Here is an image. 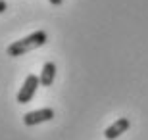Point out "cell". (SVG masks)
<instances>
[{
	"instance_id": "obj_3",
	"label": "cell",
	"mask_w": 148,
	"mask_h": 140,
	"mask_svg": "<svg viewBox=\"0 0 148 140\" xmlns=\"http://www.w3.org/2000/svg\"><path fill=\"white\" fill-rule=\"evenodd\" d=\"M54 119V109L52 108H42L37 109V111H29L23 115V125L25 127H33L38 123H46V121H52Z\"/></svg>"
},
{
	"instance_id": "obj_1",
	"label": "cell",
	"mask_w": 148,
	"mask_h": 140,
	"mask_svg": "<svg viewBox=\"0 0 148 140\" xmlns=\"http://www.w3.org/2000/svg\"><path fill=\"white\" fill-rule=\"evenodd\" d=\"M46 40H48V35L44 31H35L31 35H27L25 38H19L16 42H12L6 48V54L10 58H17V56H23L25 52H31V50L38 48V46H44Z\"/></svg>"
},
{
	"instance_id": "obj_4",
	"label": "cell",
	"mask_w": 148,
	"mask_h": 140,
	"mask_svg": "<svg viewBox=\"0 0 148 140\" xmlns=\"http://www.w3.org/2000/svg\"><path fill=\"white\" fill-rule=\"evenodd\" d=\"M129 127H131V121H129L127 117H119L117 121H114V123H112L110 127L104 130L106 140H115L117 136H121L123 132H127V130H129Z\"/></svg>"
},
{
	"instance_id": "obj_6",
	"label": "cell",
	"mask_w": 148,
	"mask_h": 140,
	"mask_svg": "<svg viewBox=\"0 0 148 140\" xmlns=\"http://www.w3.org/2000/svg\"><path fill=\"white\" fill-rule=\"evenodd\" d=\"M8 10V4H6V0H0V14H4Z\"/></svg>"
},
{
	"instance_id": "obj_7",
	"label": "cell",
	"mask_w": 148,
	"mask_h": 140,
	"mask_svg": "<svg viewBox=\"0 0 148 140\" xmlns=\"http://www.w3.org/2000/svg\"><path fill=\"white\" fill-rule=\"evenodd\" d=\"M48 2H50V4H52V6H60L62 2H64V0H48Z\"/></svg>"
},
{
	"instance_id": "obj_5",
	"label": "cell",
	"mask_w": 148,
	"mask_h": 140,
	"mask_svg": "<svg viewBox=\"0 0 148 140\" xmlns=\"http://www.w3.org/2000/svg\"><path fill=\"white\" fill-rule=\"evenodd\" d=\"M38 79H40V85L42 86H52V83L56 79V64L54 61H46L42 65V71H40Z\"/></svg>"
},
{
	"instance_id": "obj_2",
	"label": "cell",
	"mask_w": 148,
	"mask_h": 140,
	"mask_svg": "<svg viewBox=\"0 0 148 140\" xmlns=\"http://www.w3.org/2000/svg\"><path fill=\"white\" fill-rule=\"evenodd\" d=\"M38 85H40V79H38L37 75H27L25 81H23V85H21V88H19V92H17V102L19 104H29L33 100Z\"/></svg>"
}]
</instances>
